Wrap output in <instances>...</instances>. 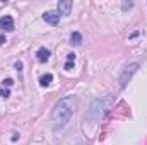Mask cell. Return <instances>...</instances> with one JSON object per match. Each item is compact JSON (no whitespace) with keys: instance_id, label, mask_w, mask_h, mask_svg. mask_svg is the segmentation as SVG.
I'll list each match as a JSON object with an SVG mask.
<instances>
[{"instance_id":"6da1fadb","label":"cell","mask_w":147,"mask_h":145,"mask_svg":"<svg viewBox=\"0 0 147 145\" xmlns=\"http://www.w3.org/2000/svg\"><path fill=\"white\" fill-rule=\"evenodd\" d=\"M75 106H77L75 97H72V96L62 97V99L55 104L53 111H51V126H53L55 130L63 128V126L70 121L74 111H75Z\"/></svg>"},{"instance_id":"7a4b0ae2","label":"cell","mask_w":147,"mask_h":145,"mask_svg":"<svg viewBox=\"0 0 147 145\" xmlns=\"http://www.w3.org/2000/svg\"><path fill=\"white\" fill-rule=\"evenodd\" d=\"M111 103H113V99L111 97H99V99H96L92 104H91V109H89V119L91 121H99L105 114H106V111L110 109Z\"/></svg>"},{"instance_id":"3957f363","label":"cell","mask_w":147,"mask_h":145,"mask_svg":"<svg viewBox=\"0 0 147 145\" xmlns=\"http://www.w3.org/2000/svg\"><path fill=\"white\" fill-rule=\"evenodd\" d=\"M137 68H139V63H130L125 70H123V73H121V77H120V85L121 87H125L127 84H128V80L132 79V75L137 72Z\"/></svg>"},{"instance_id":"277c9868","label":"cell","mask_w":147,"mask_h":145,"mask_svg":"<svg viewBox=\"0 0 147 145\" xmlns=\"http://www.w3.org/2000/svg\"><path fill=\"white\" fill-rule=\"evenodd\" d=\"M0 28H2L3 31H7V33L14 31V19H12L10 15H2V17H0Z\"/></svg>"},{"instance_id":"5b68a950","label":"cell","mask_w":147,"mask_h":145,"mask_svg":"<svg viewBox=\"0 0 147 145\" xmlns=\"http://www.w3.org/2000/svg\"><path fill=\"white\" fill-rule=\"evenodd\" d=\"M72 10V2L70 0H62L58 2V14L60 15H69Z\"/></svg>"},{"instance_id":"8992f818","label":"cell","mask_w":147,"mask_h":145,"mask_svg":"<svg viewBox=\"0 0 147 145\" xmlns=\"http://www.w3.org/2000/svg\"><path fill=\"white\" fill-rule=\"evenodd\" d=\"M43 19H45L48 24L57 26V24L60 22V14H58V12H46V14H43Z\"/></svg>"},{"instance_id":"52a82bcc","label":"cell","mask_w":147,"mask_h":145,"mask_svg":"<svg viewBox=\"0 0 147 145\" xmlns=\"http://www.w3.org/2000/svg\"><path fill=\"white\" fill-rule=\"evenodd\" d=\"M36 58L39 63H45L48 58H50V50H46V48H39L36 53Z\"/></svg>"},{"instance_id":"ba28073f","label":"cell","mask_w":147,"mask_h":145,"mask_svg":"<svg viewBox=\"0 0 147 145\" xmlns=\"http://www.w3.org/2000/svg\"><path fill=\"white\" fill-rule=\"evenodd\" d=\"M51 80H53V75H51V73H45V75L39 79V84H41V87H46V85L51 84Z\"/></svg>"},{"instance_id":"9c48e42d","label":"cell","mask_w":147,"mask_h":145,"mask_svg":"<svg viewBox=\"0 0 147 145\" xmlns=\"http://www.w3.org/2000/svg\"><path fill=\"white\" fill-rule=\"evenodd\" d=\"M70 39H72L74 44H80V43H82V36H80V33H77V31L72 33V38H70Z\"/></svg>"},{"instance_id":"30bf717a","label":"cell","mask_w":147,"mask_h":145,"mask_svg":"<svg viewBox=\"0 0 147 145\" xmlns=\"http://www.w3.org/2000/svg\"><path fill=\"white\" fill-rule=\"evenodd\" d=\"M74 62H75V55L74 53H69L67 55V63H74Z\"/></svg>"},{"instance_id":"8fae6325","label":"cell","mask_w":147,"mask_h":145,"mask_svg":"<svg viewBox=\"0 0 147 145\" xmlns=\"http://www.w3.org/2000/svg\"><path fill=\"white\" fill-rule=\"evenodd\" d=\"M7 96H10L9 89H0V97H7Z\"/></svg>"},{"instance_id":"7c38bea8","label":"cell","mask_w":147,"mask_h":145,"mask_svg":"<svg viewBox=\"0 0 147 145\" xmlns=\"http://www.w3.org/2000/svg\"><path fill=\"white\" fill-rule=\"evenodd\" d=\"M2 84H3V85H5V84H7V85H12V84H14V82H12V80H10V79H7V80H3V82H2Z\"/></svg>"}]
</instances>
